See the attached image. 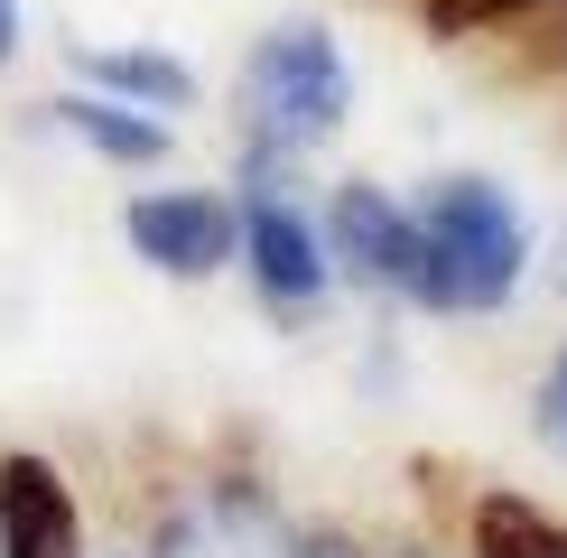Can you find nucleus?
<instances>
[{
    "mask_svg": "<svg viewBox=\"0 0 567 558\" xmlns=\"http://www.w3.org/2000/svg\"><path fill=\"white\" fill-rule=\"evenodd\" d=\"M410 224H419L410 298H429V308H503L522 261H530V232L512 215V196L484 186V177L429 186V205H419Z\"/></svg>",
    "mask_w": 567,
    "mask_h": 558,
    "instance_id": "1",
    "label": "nucleus"
},
{
    "mask_svg": "<svg viewBox=\"0 0 567 558\" xmlns=\"http://www.w3.org/2000/svg\"><path fill=\"white\" fill-rule=\"evenodd\" d=\"M344 103H353V75H344V46L326 29L289 19V29H270L251 46L243 112H251V131H261L270 149H317V140L344 122Z\"/></svg>",
    "mask_w": 567,
    "mask_h": 558,
    "instance_id": "2",
    "label": "nucleus"
},
{
    "mask_svg": "<svg viewBox=\"0 0 567 558\" xmlns=\"http://www.w3.org/2000/svg\"><path fill=\"white\" fill-rule=\"evenodd\" d=\"M122 232H131L140 261L168 270V279H205V270H224L233 251H243V215H233V205H215V196H196V186L140 196L131 215H122Z\"/></svg>",
    "mask_w": 567,
    "mask_h": 558,
    "instance_id": "3",
    "label": "nucleus"
},
{
    "mask_svg": "<svg viewBox=\"0 0 567 558\" xmlns=\"http://www.w3.org/2000/svg\"><path fill=\"white\" fill-rule=\"evenodd\" d=\"M75 494L47 456H0V558H75Z\"/></svg>",
    "mask_w": 567,
    "mask_h": 558,
    "instance_id": "4",
    "label": "nucleus"
},
{
    "mask_svg": "<svg viewBox=\"0 0 567 558\" xmlns=\"http://www.w3.org/2000/svg\"><path fill=\"white\" fill-rule=\"evenodd\" d=\"M243 251H251V279H261L279 308H307V298L326 289V242H317V224H307L289 196H251L243 205Z\"/></svg>",
    "mask_w": 567,
    "mask_h": 558,
    "instance_id": "5",
    "label": "nucleus"
},
{
    "mask_svg": "<svg viewBox=\"0 0 567 558\" xmlns=\"http://www.w3.org/2000/svg\"><path fill=\"white\" fill-rule=\"evenodd\" d=\"M336 251L372 279V289H410V261H419L410 205H391L382 186H344L336 196Z\"/></svg>",
    "mask_w": 567,
    "mask_h": 558,
    "instance_id": "6",
    "label": "nucleus"
},
{
    "mask_svg": "<svg viewBox=\"0 0 567 558\" xmlns=\"http://www.w3.org/2000/svg\"><path fill=\"white\" fill-rule=\"evenodd\" d=\"M47 112H56V131H75L93 158H112V168L168 158V122L140 112V103H122V93H65V103H47Z\"/></svg>",
    "mask_w": 567,
    "mask_h": 558,
    "instance_id": "7",
    "label": "nucleus"
},
{
    "mask_svg": "<svg viewBox=\"0 0 567 558\" xmlns=\"http://www.w3.org/2000/svg\"><path fill=\"white\" fill-rule=\"evenodd\" d=\"M75 75H84L93 93L140 103V112H177L186 93H196V75H186L177 56H150V46H75Z\"/></svg>",
    "mask_w": 567,
    "mask_h": 558,
    "instance_id": "8",
    "label": "nucleus"
},
{
    "mask_svg": "<svg viewBox=\"0 0 567 558\" xmlns=\"http://www.w3.org/2000/svg\"><path fill=\"white\" fill-rule=\"evenodd\" d=\"M475 549H484V558H567V530L539 521L530 503L493 494V503H475Z\"/></svg>",
    "mask_w": 567,
    "mask_h": 558,
    "instance_id": "9",
    "label": "nucleus"
},
{
    "mask_svg": "<svg viewBox=\"0 0 567 558\" xmlns=\"http://www.w3.org/2000/svg\"><path fill=\"white\" fill-rule=\"evenodd\" d=\"M19 56V0H0V65Z\"/></svg>",
    "mask_w": 567,
    "mask_h": 558,
    "instance_id": "10",
    "label": "nucleus"
},
{
    "mask_svg": "<svg viewBox=\"0 0 567 558\" xmlns=\"http://www.w3.org/2000/svg\"><path fill=\"white\" fill-rule=\"evenodd\" d=\"M549 428L567 437V363H558V382H549Z\"/></svg>",
    "mask_w": 567,
    "mask_h": 558,
    "instance_id": "11",
    "label": "nucleus"
},
{
    "mask_svg": "<svg viewBox=\"0 0 567 558\" xmlns=\"http://www.w3.org/2000/svg\"><path fill=\"white\" fill-rule=\"evenodd\" d=\"M298 558H353V549H344V540H307Z\"/></svg>",
    "mask_w": 567,
    "mask_h": 558,
    "instance_id": "12",
    "label": "nucleus"
},
{
    "mask_svg": "<svg viewBox=\"0 0 567 558\" xmlns=\"http://www.w3.org/2000/svg\"><path fill=\"white\" fill-rule=\"evenodd\" d=\"M465 10H522V0H456V10H446V19H465Z\"/></svg>",
    "mask_w": 567,
    "mask_h": 558,
    "instance_id": "13",
    "label": "nucleus"
}]
</instances>
